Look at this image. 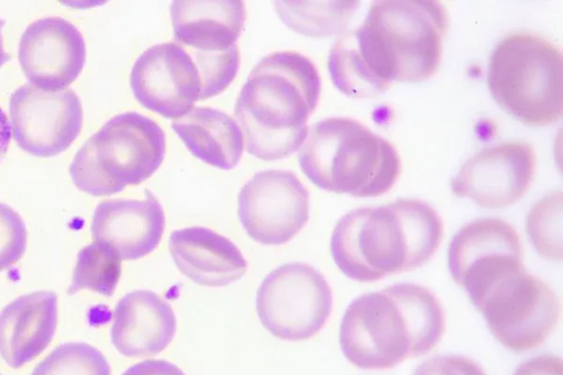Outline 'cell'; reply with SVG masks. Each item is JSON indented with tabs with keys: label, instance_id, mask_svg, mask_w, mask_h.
<instances>
[{
	"label": "cell",
	"instance_id": "obj_1",
	"mask_svg": "<svg viewBox=\"0 0 563 375\" xmlns=\"http://www.w3.org/2000/svg\"><path fill=\"white\" fill-rule=\"evenodd\" d=\"M448 27V10L440 1H378L330 49L331 80L349 97L368 98L394 81L428 79L439 69Z\"/></svg>",
	"mask_w": 563,
	"mask_h": 375
},
{
	"label": "cell",
	"instance_id": "obj_2",
	"mask_svg": "<svg viewBox=\"0 0 563 375\" xmlns=\"http://www.w3.org/2000/svg\"><path fill=\"white\" fill-rule=\"evenodd\" d=\"M443 234L442 218L430 205L400 198L341 217L330 251L346 277L369 283L422 266L437 252Z\"/></svg>",
	"mask_w": 563,
	"mask_h": 375
},
{
	"label": "cell",
	"instance_id": "obj_3",
	"mask_svg": "<svg viewBox=\"0 0 563 375\" xmlns=\"http://www.w3.org/2000/svg\"><path fill=\"white\" fill-rule=\"evenodd\" d=\"M321 92L314 64L294 51L264 56L251 70L234 114L246 152L263 161L291 156L308 135V119Z\"/></svg>",
	"mask_w": 563,
	"mask_h": 375
},
{
	"label": "cell",
	"instance_id": "obj_4",
	"mask_svg": "<svg viewBox=\"0 0 563 375\" xmlns=\"http://www.w3.org/2000/svg\"><path fill=\"white\" fill-rule=\"evenodd\" d=\"M444 329L442 306L429 289L396 284L350 304L341 321L339 342L353 365L386 370L430 352Z\"/></svg>",
	"mask_w": 563,
	"mask_h": 375
},
{
	"label": "cell",
	"instance_id": "obj_5",
	"mask_svg": "<svg viewBox=\"0 0 563 375\" xmlns=\"http://www.w3.org/2000/svg\"><path fill=\"white\" fill-rule=\"evenodd\" d=\"M317 187L353 197H377L393 188L401 172L396 147L351 118L317 122L298 155Z\"/></svg>",
	"mask_w": 563,
	"mask_h": 375
},
{
	"label": "cell",
	"instance_id": "obj_6",
	"mask_svg": "<svg viewBox=\"0 0 563 375\" xmlns=\"http://www.w3.org/2000/svg\"><path fill=\"white\" fill-rule=\"evenodd\" d=\"M487 85L509 115L527 125L551 124L563 112L562 52L537 33H509L490 54Z\"/></svg>",
	"mask_w": 563,
	"mask_h": 375
},
{
	"label": "cell",
	"instance_id": "obj_7",
	"mask_svg": "<svg viewBox=\"0 0 563 375\" xmlns=\"http://www.w3.org/2000/svg\"><path fill=\"white\" fill-rule=\"evenodd\" d=\"M166 135L135 111L109 119L76 152L69 166L74 185L90 196H110L148 179L163 163Z\"/></svg>",
	"mask_w": 563,
	"mask_h": 375
},
{
	"label": "cell",
	"instance_id": "obj_8",
	"mask_svg": "<svg viewBox=\"0 0 563 375\" xmlns=\"http://www.w3.org/2000/svg\"><path fill=\"white\" fill-rule=\"evenodd\" d=\"M473 305L484 316L494 337L516 352L540 345L560 317L554 290L526 268L494 283Z\"/></svg>",
	"mask_w": 563,
	"mask_h": 375
},
{
	"label": "cell",
	"instance_id": "obj_9",
	"mask_svg": "<svg viewBox=\"0 0 563 375\" xmlns=\"http://www.w3.org/2000/svg\"><path fill=\"white\" fill-rule=\"evenodd\" d=\"M332 290L324 276L302 262L284 264L265 276L256 293V312L275 338L303 341L329 319Z\"/></svg>",
	"mask_w": 563,
	"mask_h": 375
},
{
	"label": "cell",
	"instance_id": "obj_10",
	"mask_svg": "<svg viewBox=\"0 0 563 375\" xmlns=\"http://www.w3.org/2000/svg\"><path fill=\"white\" fill-rule=\"evenodd\" d=\"M238 216L252 240L265 245L285 244L308 222L309 192L290 170H262L241 188Z\"/></svg>",
	"mask_w": 563,
	"mask_h": 375
},
{
	"label": "cell",
	"instance_id": "obj_11",
	"mask_svg": "<svg viewBox=\"0 0 563 375\" xmlns=\"http://www.w3.org/2000/svg\"><path fill=\"white\" fill-rule=\"evenodd\" d=\"M453 279L472 304L494 283L525 268L520 239L512 225L498 218H484L463 225L448 251Z\"/></svg>",
	"mask_w": 563,
	"mask_h": 375
},
{
	"label": "cell",
	"instance_id": "obj_12",
	"mask_svg": "<svg viewBox=\"0 0 563 375\" xmlns=\"http://www.w3.org/2000/svg\"><path fill=\"white\" fill-rule=\"evenodd\" d=\"M9 113L13 139L37 157L65 152L79 135L84 120L80 99L71 88L46 91L31 84L11 95Z\"/></svg>",
	"mask_w": 563,
	"mask_h": 375
},
{
	"label": "cell",
	"instance_id": "obj_13",
	"mask_svg": "<svg viewBox=\"0 0 563 375\" xmlns=\"http://www.w3.org/2000/svg\"><path fill=\"white\" fill-rule=\"evenodd\" d=\"M130 86L142 107L168 119L188 113L202 96L198 65L176 42L145 49L133 64Z\"/></svg>",
	"mask_w": 563,
	"mask_h": 375
},
{
	"label": "cell",
	"instance_id": "obj_14",
	"mask_svg": "<svg viewBox=\"0 0 563 375\" xmlns=\"http://www.w3.org/2000/svg\"><path fill=\"white\" fill-rule=\"evenodd\" d=\"M536 168L537 156L530 144L501 142L471 156L451 179V190L484 208H506L529 190Z\"/></svg>",
	"mask_w": 563,
	"mask_h": 375
},
{
	"label": "cell",
	"instance_id": "obj_15",
	"mask_svg": "<svg viewBox=\"0 0 563 375\" xmlns=\"http://www.w3.org/2000/svg\"><path fill=\"white\" fill-rule=\"evenodd\" d=\"M19 63L31 85L46 91L66 89L85 66V38L63 18L38 19L20 38Z\"/></svg>",
	"mask_w": 563,
	"mask_h": 375
},
{
	"label": "cell",
	"instance_id": "obj_16",
	"mask_svg": "<svg viewBox=\"0 0 563 375\" xmlns=\"http://www.w3.org/2000/svg\"><path fill=\"white\" fill-rule=\"evenodd\" d=\"M165 229L162 203L150 190L142 199H108L93 211L91 236L123 261L142 258L159 244Z\"/></svg>",
	"mask_w": 563,
	"mask_h": 375
},
{
	"label": "cell",
	"instance_id": "obj_17",
	"mask_svg": "<svg viewBox=\"0 0 563 375\" xmlns=\"http://www.w3.org/2000/svg\"><path fill=\"white\" fill-rule=\"evenodd\" d=\"M172 306L152 290L136 289L117 304L111 342L126 357L153 356L164 351L176 333Z\"/></svg>",
	"mask_w": 563,
	"mask_h": 375
},
{
	"label": "cell",
	"instance_id": "obj_18",
	"mask_svg": "<svg viewBox=\"0 0 563 375\" xmlns=\"http://www.w3.org/2000/svg\"><path fill=\"white\" fill-rule=\"evenodd\" d=\"M58 323V298L52 290L22 295L0 311V356L19 368L42 354Z\"/></svg>",
	"mask_w": 563,
	"mask_h": 375
},
{
	"label": "cell",
	"instance_id": "obj_19",
	"mask_svg": "<svg viewBox=\"0 0 563 375\" xmlns=\"http://www.w3.org/2000/svg\"><path fill=\"white\" fill-rule=\"evenodd\" d=\"M168 247L179 272L201 286H229L247 271L240 249L227 236L205 227L173 231Z\"/></svg>",
	"mask_w": 563,
	"mask_h": 375
},
{
	"label": "cell",
	"instance_id": "obj_20",
	"mask_svg": "<svg viewBox=\"0 0 563 375\" xmlns=\"http://www.w3.org/2000/svg\"><path fill=\"white\" fill-rule=\"evenodd\" d=\"M246 18L240 0H177L170 4L176 43L201 53H222L236 46Z\"/></svg>",
	"mask_w": 563,
	"mask_h": 375
},
{
	"label": "cell",
	"instance_id": "obj_21",
	"mask_svg": "<svg viewBox=\"0 0 563 375\" xmlns=\"http://www.w3.org/2000/svg\"><path fill=\"white\" fill-rule=\"evenodd\" d=\"M172 128L198 159L230 170L240 162L244 139L240 125L228 113L211 107L192 108L175 119Z\"/></svg>",
	"mask_w": 563,
	"mask_h": 375
},
{
	"label": "cell",
	"instance_id": "obj_22",
	"mask_svg": "<svg viewBox=\"0 0 563 375\" xmlns=\"http://www.w3.org/2000/svg\"><path fill=\"white\" fill-rule=\"evenodd\" d=\"M276 12L290 30L307 36H329L349 24L355 1H276Z\"/></svg>",
	"mask_w": 563,
	"mask_h": 375
},
{
	"label": "cell",
	"instance_id": "obj_23",
	"mask_svg": "<svg viewBox=\"0 0 563 375\" xmlns=\"http://www.w3.org/2000/svg\"><path fill=\"white\" fill-rule=\"evenodd\" d=\"M122 272V260L111 249L97 242L84 246L77 256L68 295L90 290L112 296Z\"/></svg>",
	"mask_w": 563,
	"mask_h": 375
},
{
	"label": "cell",
	"instance_id": "obj_24",
	"mask_svg": "<svg viewBox=\"0 0 563 375\" xmlns=\"http://www.w3.org/2000/svg\"><path fill=\"white\" fill-rule=\"evenodd\" d=\"M562 206L561 190L552 191L537 201L528 212L526 231L542 257L562 260Z\"/></svg>",
	"mask_w": 563,
	"mask_h": 375
},
{
	"label": "cell",
	"instance_id": "obj_25",
	"mask_svg": "<svg viewBox=\"0 0 563 375\" xmlns=\"http://www.w3.org/2000/svg\"><path fill=\"white\" fill-rule=\"evenodd\" d=\"M31 375H111L106 356L85 342H66L54 349Z\"/></svg>",
	"mask_w": 563,
	"mask_h": 375
},
{
	"label": "cell",
	"instance_id": "obj_26",
	"mask_svg": "<svg viewBox=\"0 0 563 375\" xmlns=\"http://www.w3.org/2000/svg\"><path fill=\"white\" fill-rule=\"evenodd\" d=\"M27 244L26 225L9 205L0 202V272L19 262Z\"/></svg>",
	"mask_w": 563,
	"mask_h": 375
},
{
	"label": "cell",
	"instance_id": "obj_27",
	"mask_svg": "<svg viewBox=\"0 0 563 375\" xmlns=\"http://www.w3.org/2000/svg\"><path fill=\"white\" fill-rule=\"evenodd\" d=\"M412 375H486L472 359L461 355H442L421 363Z\"/></svg>",
	"mask_w": 563,
	"mask_h": 375
},
{
	"label": "cell",
	"instance_id": "obj_28",
	"mask_svg": "<svg viewBox=\"0 0 563 375\" xmlns=\"http://www.w3.org/2000/svg\"><path fill=\"white\" fill-rule=\"evenodd\" d=\"M512 375H563L562 360L553 354H542L520 364Z\"/></svg>",
	"mask_w": 563,
	"mask_h": 375
},
{
	"label": "cell",
	"instance_id": "obj_29",
	"mask_svg": "<svg viewBox=\"0 0 563 375\" xmlns=\"http://www.w3.org/2000/svg\"><path fill=\"white\" fill-rule=\"evenodd\" d=\"M122 375H186L177 365L165 360H145L123 372Z\"/></svg>",
	"mask_w": 563,
	"mask_h": 375
},
{
	"label": "cell",
	"instance_id": "obj_30",
	"mask_svg": "<svg viewBox=\"0 0 563 375\" xmlns=\"http://www.w3.org/2000/svg\"><path fill=\"white\" fill-rule=\"evenodd\" d=\"M11 141L10 122L0 107V163L3 159Z\"/></svg>",
	"mask_w": 563,
	"mask_h": 375
},
{
	"label": "cell",
	"instance_id": "obj_31",
	"mask_svg": "<svg viewBox=\"0 0 563 375\" xmlns=\"http://www.w3.org/2000/svg\"><path fill=\"white\" fill-rule=\"evenodd\" d=\"M4 24H5L4 20L0 19V67H2L10 59V55L4 49V45H3L2 30H3Z\"/></svg>",
	"mask_w": 563,
	"mask_h": 375
},
{
	"label": "cell",
	"instance_id": "obj_32",
	"mask_svg": "<svg viewBox=\"0 0 563 375\" xmlns=\"http://www.w3.org/2000/svg\"><path fill=\"white\" fill-rule=\"evenodd\" d=\"M0 375H2V374L0 373Z\"/></svg>",
	"mask_w": 563,
	"mask_h": 375
}]
</instances>
